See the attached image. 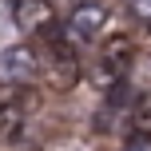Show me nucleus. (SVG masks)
I'll use <instances>...</instances> for the list:
<instances>
[{"label": "nucleus", "mask_w": 151, "mask_h": 151, "mask_svg": "<svg viewBox=\"0 0 151 151\" xmlns=\"http://www.w3.org/2000/svg\"><path fill=\"white\" fill-rule=\"evenodd\" d=\"M12 24L20 32H28V36H48L56 28V8H52V0H16Z\"/></svg>", "instance_id": "nucleus-3"}, {"label": "nucleus", "mask_w": 151, "mask_h": 151, "mask_svg": "<svg viewBox=\"0 0 151 151\" xmlns=\"http://www.w3.org/2000/svg\"><path fill=\"white\" fill-rule=\"evenodd\" d=\"M119 151H151V143H147V139H131V143L119 147Z\"/></svg>", "instance_id": "nucleus-8"}, {"label": "nucleus", "mask_w": 151, "mask_h": 151, "mask_svg": "<svg viewBox=\"0 0 151 151\" xmlns=\"http://www.w3.org/2000/svg\"><path fill=\"white\" fill-rule=\"evenodd\" d=\"M127 12L135 16L139 24H147V28H151V0H127Z\"/></svg>", "instance_id": "nucleus-7"}, {"label": "nucleus", "mask_w": 151, "mask_h": 151, "mask_svg": "<svg viewBox=\"0 0 151 151\" xmlns=\"http://www.w3.org/2000/svg\"><path fill=\"white\" fill-rule=\"evenodd\" d=\"M131 135L135 139H151V91L143 96H135V104H131Z\"/></svg>", "instance_id": "nucleus-6"}, {"label": "nucleus", "mask_w": 151, "mask_h": 151, "mask_svg": "<svg viewBox=\"0 0 151 151\" xmlns=\"http://www.w3.org/2000/svg\"><path fill=\"white\" fill-rule=\"evenodd\" d=\"M107 24H111V12H107L104 4H96V0H83V4H76L68 12V20H64V40H68L72 48H83L91 44V40H99L107 32Z\"/></svg>", "instance_id": "nucleus-1"}, {"label": "nucleus", "mask_w": 151, "mask_h": 151, "mask_svg": "<svg viewBox=\"0 0 151 151\" xmlns=\"http://www.w3.org/2000/svg\"><path fill=\"white\" fill-rule=\"evenodd\" d=\"M131 56H135V40L131 36H111V40H104V48H99V60L115 64V68H123V72L131 68Z\"/></svg>", "instance_id": "nucleus-5"}, {"label": "nucleus", "mask_w": 151, "mask_h": 151, "mask_svg": "<svg viewBox=\"0 0 151 151\" xmlns=\"http://www.w3.org/2000/svg\"><path fill=\"white\" fill-rule=\"evenodd\" d=\"M0 80L4 83H36L40 80V52L32 44H8L0 48Z\"/></svg>", "instance_id": "nucleus-2"}, {"label": "nucleus", "mask_w": 151, "mask_h": 151, "mask_svg": "<svg viewBox=\"0 0 151 151\" xmlns=\"http://www.w3.org/2000/svg\"><path fill=\"white\" fill-rule=\"evenodd\" d=\"M28 123V111L16 99H0V143H16L20 127Z\"/></svg>", "instance_id": "nucleus-4"}]
</instances>
